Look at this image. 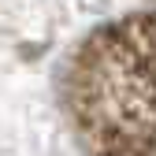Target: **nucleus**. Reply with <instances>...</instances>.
<instances>
[{"label": "nucleus", "mask_w": 156, "mask_h": 156, "mask_svg": "<svg viewBox=\"0 0 156 156\" xmlns=\"http://www.w3.org/2000/svg\"><path fill=\"white\" fill-rule=\"evenodd\" d=\"M48 19V0H0V23L23 34H37Z\"/></svg>", "instance_id": "nucleus-1"}, {"label": "nucleus", "mask_w": 156, "mask_h": 156, "mask_svg": "<svg viewBox=\"0 0 156 156\" xmlns=\"http://www.w3.org/2000/svg\"><path fill=\"white\" fill-rule=\"evenodd\" d=\"M108 4H112V0H78V11H86V15H104Z\"/></svg>", "instance_id": "nucleus-2"}]
</instances>
